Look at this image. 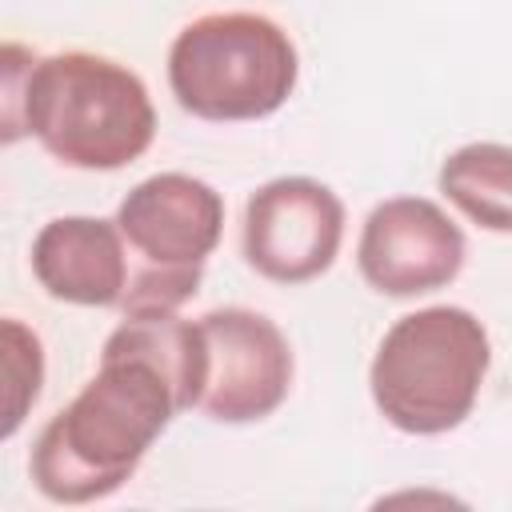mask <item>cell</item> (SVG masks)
<instances>
[{"label": "cell", "instance_id": "cell-1", "mask_svg": "<svg viewBox=\"0 0 512 512\" xmlns=\"http://www.w3.org/2000/svg\"><path fill=\"white\" fill-rule=\"evenodd\" d=\"M4 48V140L32 132L48 156L84 172H116L140 160L156 136V108L144 80L100 52L68 48L28 56Z\"/></svg>", "mask_w": 512, "mask_h": 512}, {"label": "cell", "instance_id": "cell-2", "mask_svg": "<svg viewBox=\"0 0 512 512\" xmlns=\"http://www.w3.org/2000/svg\"><path fill=\"white\" fill-rule=\"evenodd\" d=\"M184 412L172 380L144 356H100L96 376L40 428L28 472L40 496L56 504H92L112 496L156 436Z\"/></svg>", "mask_w": 512, "mask_h": 512}, {"label": "cell", "instance_id": "cell-3", "mask_svg": "<svg viewBox=\"0 0 512 512\" xmlns=\"http://www.w3.org/2000/svg\"><path fill=\"white\" fill-rule=\"evenodd\" d=\"M488 364V328L468 308L432 304L384 332L368 368V392L396 432L440 436L472 416Z\"/></svg>", "mask_w": 512, "mask_h": 512}, {"label": "cell", "instance_id": "cell-4", "mask_svg": "<svg viewBox=\"0 0 512 512\" xmlns=\"http://www.w3.org/2000/svg\"><path fill=\"white\" fill-rule=\"evenodd\" d=\"M300 76L292 36L264 12H208L168 48V88L196 120H264Z\"/></svg>", "mask_w": 512, "mask_h": 512}, {"label": "cell", "instance_id": "cell-5", "mask_svg": "<svg viewBox=\"0 0 512 512\" xmlns=\"http://www.w3.org/2000/svg\"><path fill=\"white\" fill-rule=\"evenodd\" d=\"M116 224L128 244L120 312H180V304L196 296L204 264L220 244L224 196L188 172H156L120 200Z\"/></svg>", "mask_w": 512, "mask_h": 512}, {"label": "cell", "instance_id": "cell-6", "mask_svg": "<svg viewBox=\"0 0 512 512\" xmlns=\"http://www.w3.org/2000/svg\"><path fill=\"white\" fill-rule=\"evenodd\" d=\"M344 240L340 196L312 176H280L260 184L244 204L240 248L256 276L272 284H304L332 268Z\"/></svg>", "mask_w": 512, "mask_h": 512}, {"label": "cell", "instance_id": "cell-7", "mask_svg": "<svg viewBox=\"0 0 512 512\" xmlns=\"http://www.w3.org/2000/svg\"><path fill=\"white\" fill-rule=\"evenodd\" d=\"M204 392L200 412L216 424L272 416L292 388V348L276 320L252 308H212L200 316Z\"/></svg>", "mask_w": 512, "mask_h": 512}, {"label": "cell", "instance_id": "cell-8", "mask_svg": "<svg viewBox=\"0 0 512 512\" xmlns=\"http://www.w3.org/2000/svg\"><path fill=\"white\" fill-rule=\"evenodd\" d=\"M464 232L460 224L424 196L380 200L356 244V264L368 288L380 296H424L448 288L464 268Z\"/></svg>", "mask_w": 512, "mask_h": 512}, {"label": "cell", "instance_id": "cell-9", "mask_svg": "<svg viewBox=\"0 0 512 512\" xmlns=\"http://www.w3.org/2000/svg\"><path fill=\"white\" fill-rule=\"evenodd\" d=\"M32 276L52 300L120 308L128 288V244L116 220L56 216L32 240Z\"/></svg>", "mask_w": 512, "mask_h": 512}, {"label": "cell", "instance_id": "cell-10", "mask_svg": "<svg viewBox=\"0 0 512 512\" xmlns=\"http://www.w3.org/2000/svg\"><path fill=\"white\" fill-rule=\"evenodd\" d=\"M436 184L472 224L512 236V144L476 140L456 148L440 164Z\"/></svg>", "mask_w": 512, "mask_h": 512}, {"label": "cell", "instance_id": "cell-11", "mask_svg": "<svg viewBox=\"0 0 512 512\" xmlns=\"http://www.w3.org/2000/svg\"><path fill=\"white\" fill-rule=\"evenodd\" d=\"M4 372H8V404H4V440L16 436L28 408L44 388V344L16 316L4 320Z\"/></svg>", "mask_w": 512, "mask_h": 512}]
</instances>
